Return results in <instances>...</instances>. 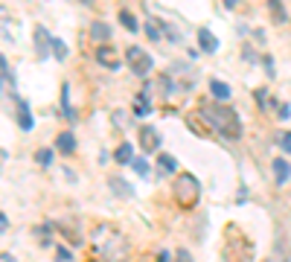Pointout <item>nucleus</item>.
<instances>
[{
	"instance_id": "nucleus-31",
	"label": "nucleus",
	"mask_w": 291,
	"mask_h": 262,
	"mask_svg": "<svg viewBox=\"0 0 291 262\" xmlns=\"http://www.w3.org/2000/svg\"><path fill=\"white\" fill-rule=\"evenodd\" d=\"M0 262H15V260H12L9 254H3V257H0Z\"/></svg>"
},
{
	"instance_id": "nucleus-14",
	"label": "nucleus",
	"mask_w": 291,
	"mask_h": 262,
	"mask_svg": "<svg viewBox=\"0 0 291 262\" xmlns=\"http://www.w3.org/2000/svg\"><path fill=\"white\" fill-rule=\"evenodd\" d=\"M210 93H213L216 99H227V96H230V87L224 85L222 79H213V82H210Z\"/></svg>"
},
{
	"instance_id": "nucleus-27",
	"label": "nucleus",
	"mask_w": 291,
	"mask_h": 262,
	"mask_svg": "<svg viewBox=\"0 0 291 262\" xmlns=\"http://www.w3.org/2000/svg\"><path fill=\"white\" fill-rule=\"evenodd\" d=\"M55 257H58V262H67L70 260V251H67V248H58V251H55Z\"/></svg>"
},
{
	"instance_id": "nucleus-3",
	"label": "nucleus",
	"mask_w": 291,
	"mask_h": 262,
	"mask_svg": "<svg viewBox=\"0 0 291 262\" xmlns=\"http://www.w3.org/2000/svg\"><path fill=\"white\" fill-rule=\"evenodd\" d=\"M224 262H254V245L239 227L224 230Z\"/></svg>"
},
{
	"instance_id": "nucleus-23",
	"label": "nucleus",
	"mask_w": 291,
	"mask_h": 262,
	"mask_svg": "<svg viewBox=\"0 0 291 262\" xmlns=\"http://www.w3.org/2000/svg\"><path fill=\"white\" fill-rule=\"evenodd\" d=\"M160 32H163V35H169V41H172V44H178V41H181V38H178V29H175V26H169V23H163V29H160Z\"/></svg>"
},
{
	"instance_id": "nucleus-9",
	"label": "nucleus",
	"mask_w": 291,
	"mask_h": 262,
	"mask_svg": "<svg viewBox=\"0 0 291 262\" xmlns=\"http://www.w3.org/2000/svg\"><path fill=\"white\" fill-rule=\"evenodd\" d=\"M274 178H277V184H286L291 178V163L289 160H283V157H277L274 160Z\"/></svg>"
},
{
	"instance_id": "nucleus-33",
	"label": "nucleus",
	"mask_w": 291,
	"mask_h": 262,
	"mask_svg": "<svg viewBox=\"0 0 291 262\" xmlns=\"http://www.w3.org/2000/svg\"><path fill=\"white\" fill-rule=\"evenodd\" d=\"M268 262H274V260H268Z\"/></svg>"
},
{
	"instance_id": "nucleus-11",
	"label": "nucleus",
	"mask_w": 291,
	"mask_h": 262,
	"mask_svg": "<svg viewBox=\"0 0 291 262\" xmlns=\"http://www.w3.org/2000/svg\"><path fill=\"white\" fill-rule=\"evenodd\" d=\"M90 35H93L99 44H105V41L111 38V26H108V23H102V20H93V23H90Z\"/></svg>"
},
{
	"instance_id": "nucleus-17",
	"label": "nucleus",
	"mask_w": 291,
	"mask_h": 262,
	"mask_svg": "<svg viewBox=\"0 0 291 262\" xmlns=\"http://www.w3.org/2000/svg\"><path fill=\"white\" fill-rule=\"evenodd\" d=\"M134 149H131V143H122L120 149H117V160H120V163H131V160H134Z\"/></svg>"
},
{
	"instance_id": "nucleus-32",
	"label": "nucleus",
	"mask_w": 291,
	"mask_h": 262,
	"mask_svg": "<svg viewBox=\"0 0 291 262\" xmlns=\"http://www.w3.org/2000/svg\"><path fill=\"white\" fill-rule=\"evenodd\" d=\"M0 70H6V58L3 55H0Z\"/></svg>"
},
{
	"instance_id": "nucleus-21",
	"label": "nucleus",
	"mask_w": 291,
	"mask_h": 262,
	"mask_svg": "<svg viewBox=\"0 0 291 262\" xmlns=\"http://www.w3.org/2000/svg\"><path fill=\"white\" fill-rule=\"evenodd\" d=\"M131 166H134V172H137V175H143V178L149 175V163H146L143 157H134V160H131Z\"/></svg>"
},
{
	"instance_id": "nucleus-4",
	"label": "nucleus",
	"mask_w": 291,
	"mask_h": 262,
	"mask_svg": "<svg viewBox=\"0 0 291 262\" xmlns=\"http://www.w3.org/2000/svg\"><path fill=\"white\" fill-rule=\"evenodd\" d=\"M172 192H175V201H178L181 207H195V201L201 198V184L195 181V175H189V172L178 175Z\"/></svg>"
},
{
	"instance_id": "nucleus-2",
	"label": "nucleus",
	"mask_w": 291,
	"mask_h": 262,
	"mask_svg": "<svg viewBox=\"0 0 291 262\" xmlns=\"http://www.w3.org/2000/svg\"><path fill=\"white\" fill-rule=\"evenodd\" d=\"M99 233L105 236V242L96 239V242H99V257H102L105 262H128V257H131L128 239H125L122 233H117V230H111V227H99Z\"/></svg>"
},
{
	"instance_id": "nucleus-30",
	"label": "nucleus",
	"mask_w": 291,
	"mask_h": 262,
	"mask_svg": "<svg viewBox=\"0 0 291 262\" xmlns=\"http://www.w3.org/2000/svg\"><path fill=\"white\" fill-rule=\"evenodd\" d=\"M6 227H9V222H6V216H3V213H0V233H3V230H6Z\"/></svg>"
},
{
	"instance_id": "nucleus-18",
	"label": "nucleus",
	"mask_w": 291,
	"mask_h": 262,
	"mask_svg": "<svg viewBox=\"0 0 291 262\" xmlns=\"http://www.w3.org/2000/svg\"><path fill=\"white\" fill-rule=\"evenodd\" d=\"M149 111H152V108H149V96H146V93L137 96V99H134V114H137V117H146Z\"/></svg>"
},
{
	"instance_id": "nucleus-5",
	"label": "nucleus",
	"mask_w": 291,
	"mask_h": 262,
	"mask_svg": "<svg viewBox=\"0 0 291 262\" xmlns=\"http://www.w3.org/2000/svg\"><path fill=\"white\" fill-rule=\"evenodd\" d=\"M128 61H131V70H134L137 76H146V73L152 70V55L143 52L140 47H128Z\"/></svg>"
},
{
	"instance_id": "nucleus-12",
	"label": "nucleus",
	"mask_w": 291,
	"mask_h": 262,
	"mask_svg": "<svg viewBox=\"0 0 291 262\" xmlns=\"http://www.w3.org/2000/svg\"><path fill=\"white\" fill-rule=\"evenodd\" d=\"M55 146H58V152H61V155H70V152L76 149V137H73L70 131H64V134H58Z\"/></svg>"
},
{
	"instance_id": "nucleus-20",
	"label": "nucleus",
	"mask_w": 291,
	"mask_h": 262,
	"mask_svg": "<svg viewBox=\"0 0 291 262\" xmlns=\"http://www.w3.org/2000/svg\"><path fill=\"white\" fill-rule=\"evenodd\" d=\"M35 160H38L41 166H50L52 163V149H38V152H35Z\"/></svg>"
},
{
	"instance_id": "nucleus-8",
	"label": "nucleus",
	"mask_w": 291,
	"mask_h": 262,
	"mask_svg": "<svg viewBox=\"0 0 291 262\" xmlns=\"http://www.w3.org/2000/svg\"><path fill=\"white\" fill-rule=\"evenodd\" d=\"M108 187H111L114 195H120V198H125V201H131V198H134V187H131L128 181H122V178H111V181H108Z\"/></svg>"
},
{
	"instance_id": "nucleus-22",
	"label": "nucleus",
	"mask_w": 291,
	"mask_h": 262,
	"mask_svg": "<svg viewBox=\"0 0 291 262\" xmlns=\"http://www.w3.org/2000/svg\"><path fill=\"white\" fill-rule=\"evenodd\" d=\"M271 9H274V20H280V23H283V20H286V9H283V3H280V0H271Z\"/></svg>"
},
{
	"instance_id": "nucleus-7",
	"label": "nucleus",
	"mask_w": 291,
	"mask_h": 262,
	"mask_svg": "<svg viewBox=\"0 0 291 262\" xmlns=\"http://www.w3.org/2000/svg\"><path fill=\"white\" fill-rule=\"evenodd\" d=\"M96 61H99L102 67H111V70L120 67V55H117L114 47H108V44H102V47L96 50Z\"/></svg>"
},
{
	"instance_id": "nucleus-19",
	"label": "nucleus",
	"mask_w": 291,
	"mask_h": 262,
	"mask_svg": "<svg viewBox=\"0 0 291 262\" xmlns=\"http://www.w3.org/2000/svg\"><path fill=\"white\" fill-rule=\"evenodd\" d=\"M120 20H122V26H125L128 32H137V20H134L131 12H120Z\"/></svg>"
},
{
	"instance_id": "nucleus-29",
	"label": "nucleus",
	"mask_w": 291,
	"mask_h": 262,
	"mask_svg": "<svg viewBox=\"0 0 291 262\" xmlns=\"http://www.w3.org/2000/svg\"><path fill=\"white\" fill-rule=\"evenodd\" d=\"M289 117H291L289 105H280V120H289Z\"/></svg>"
},
{
	"instance_id": "nucleus-16",
	"label": "nucleus",
	"mask_w": 291,
	"mask_h": 262,
	"mask_svg": "<svg viewBox=\"0 0 291 262\" xmlns=\"http://www.w3.org/2000/svg\"><path fill=\"white\" fill-rule=\"evenodd\" d=\"M157 166H160V172H163V169H166V172H175V169H178V160L172 155H160L157 157Z\"/></svg>"
},
{
	"instance_id": "nucleus-25",
	"label": "nucleus",
	"mask_w": 291,
	"mask_h": 262,
	"mask_svg": "<svg viewBox=\"0 0 291 262\" xmlns=\"http://www.w3.org/2000/svg\"><path fill=\"white\" fill-rule=\"evenodd\" d=\"M154 85L160 87V90H163V93H169V90H172V82H169V76H160V79H157V82H154Z\"/></svg>"
},
{
	"instance_id": "nucleus-10",
	"label": "nucleus",
	"mask_w": 291,
	"mask_h": 262,
	"mask_svg": "<svg viewBox=\"0 0 291 262\" xmlns=\"http://www.w3.org/2000/svg\"><path fill=\"white\" fill-rule=\"evenodd\" d=\"M198 41H201V50H207V52L219 50V38L210 32V29H198Z\"/></svg>"
},
{
	"instance_id": "nucleus-6",
	"label": "nucleus",
	"mask_w": 291,
	"mask_h": 262,
	"mask_svg": "<svg viewBox=\"0 0 291 262\" xmlns=\"http://www.w3.org/2000/svg\"><path fill=\"white\" fill-rule=\"evenodd\" d=\"M140 146H143V152H157L160 149V134L154 131L152 125L140 128Z\"/></svg>"
},
{
	"instance_id": "nucleus-28",
	"label": "nucleus",
	"mask_w": 291,
	"mask_h": 262,
	"mask_svg": "<svg viewBox=\"0 0 291 262\" xmlns=\"http://www.w3.org/2000/svg\"><path fill=\"white\" fill-rule=\"evenodd\" d=\"M175 260H178V262H192V257H189L187 251H184V248H181V251H178V257H175Z\"/></svg>"
},
{
	"instance_id": "nucleus-24",
	"label": "nucleus",
	"mask_w": 291,
	"mask_h": 262,
	"mask_svg": "<svg viewBox=\"0 0 291 262\" xmlns=\"http://www.w3.org/2000/svg\"><path fill=\"white\" fill-rule=\"evenodd\" d=\"M146 35H149V38H152V41H160V29H157V26H154V23H146Z\"/></svg>"
},
{
	"instance_id": "nucleus-13",
	"label": "nucleus",
	"mask_w": 291,
	"mask_h": 262,
	"mask_svg": "<svg viewBox=\"0 0 291 262\" xmlns=\"http://www.w3.org/2000/svg\"><path fill=\"white\" fill-rule=\"evenodd\" d=\"M17 108H20V111H17V122H20V128H23V131H32V114H29V105L20 102Z\"/></svg>"
},
{
	"instance_id": "nucleus-1",
	"label": "nucleus",
	"mask_w": 291,
	"mask_h": 262,
	"mask_svg": "<svg viewBox=\"0 0 291 262\" xmlns=\"http://www.w3.org/2000/svg\"><path fill=\"white\" fill-rule=\"evenodd\" d=\"M201 114H204V120L213 125V131H219L222 137H227V140L242 137V120L233 108H227V105H207Z\"/></svg>"
},
{
	"instance_id": "nucleus-15",
	"label": "nucleus",
	"mask_w": 291,
	"mask_h": 262,
	"mask_svg": "<svg viewBox=\"0 0 291 262\" xmlns=\"http://www.w3.org/2000/svg\"><path fill=\"white\" fill-rule=\"evenodd\" d=\"M50 47H52V55H55L58 61H64V58H67V47H64V41H61V38H50Z\"/></svg>"
},
{
	"instance_id": "nucleus-26",
	"label": "nucleus",
	"mask_w": 291,
	"mask_h": 262,
	"mask_svg": "<svg viewBox=\"0 0 291 262\" xmlns=\"http://www.w3.org/2000/svg\"><path fill=\"white\" fill-rule=\"evenodd\" d=\"M280 143H283V152H286V155H291V131H286Z\"/></svg>"
}]
</instances>
